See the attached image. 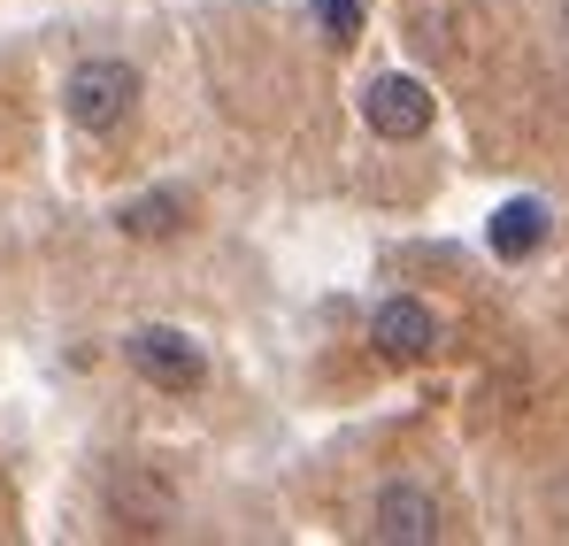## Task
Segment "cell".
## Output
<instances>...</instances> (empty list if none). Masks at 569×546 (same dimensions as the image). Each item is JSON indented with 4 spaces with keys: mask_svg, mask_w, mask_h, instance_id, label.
Returning a JSON list of instances; mask_svg holds the SVG:
<instances>
[{
    "mask_svg": "<svg viewBox=\"0 0 569 546\" xmlns=\"http://www.w3.org/2000/svg\"><path fill=\"white\" fill-rule=\"evenodd\" d=\"M547 200H500L492 208V224H485V239H492V255L500 262H523V255H539L547 247Z\"/></svg>",
    "mask_w": 569,
    "mask_h": 546,
    "instance_id": "8992f818",
    "label": "cell"
},
{
    "mask_svg": "<svg viewBox=\"0 0 569 546\" xmlns=\"http://www.w3.org/2000/svg\"><path fill=\"white\" fill-rule=\"evenodd\" d=\"M308 16L323 23V39H331V47H347V39L362 31V0H308Z\"/></svg>",
    "mask_w": 569,
    "mask_h": 546,
    "instance_id": "ba28073f",
    "label": "cell"
},
{
    "mask_svg": "<svg viewBox=\"0 0 569 546\" xmlns=\"http://www.w3.org/2000/svg\"><path fill=\"white\" fill-rule=\"evenodd\" d=\"M123 239H170L178 224H186V200L178 192H139V200H123Z\"/></svg>",
    "mask_w": 569,
    "mask_h": 546,
    "instance_id": "52a82bcc",
    "label": "cell"
},
{
    "mask_svg": "<svg viewBox=\"0 0 569 546\" xmlns=\"http://www.w3.org/2000/svg\"><path fill=\"white\" fill-rule=\"evenodd\" d=\"M131 100H139V70L116 62V54H86V62L70 70V86H62V116H70L78 131L108 139V131L131 116Z\"/></svg>",
    "mask_w": 569,
    "mask_h": 546,
    "instance_id": "6da1fadb",
    "label": "cell"
},
{
    "mask_svg": "<svg viewBox=\"0 0 569 546\" xmlns=\"http://www.w3.org/2000/svg\"><path fill=\"white\" fill-rule=\"evenodd\" d=\"M439 532H447V524H439L431 485H416V477L378 485V500H370V539H378V546H431Z\"/></svg>",
    "mask_w": 569,
    "mask_h": 546,
    "instance_id": "3957f363",
    "label": "cell"
},
{
    "mask_svg": "<svg viewBox=\"0 0 569 546\" xmlns=\"http://www.w3.org/2000/svg\"><path fill=\"white\" fill-rule=\"evenodd\" d=\"M562 16H569V0H562Z\"/></svg>",
    "mask_w": 569,
    "mask_h": 546,
    "instance_id": "9c48e42d",
    "label": "cell"
},
{
    "mask_svg": "<svg viewBox=\"0 0 569 546\" xmlns=\"http://www.w3.org/2000/svg\"><path fill=\"white\" fill-rule=\"evenodd\" d=\"M431 86L423 78H408V70H385L362 86V123L378 131V139H423L431 131Z\"/></svg>",
    "mask_w": 569,
    "mask_h": 546,
    "instance_id": "277c9868",
    "label": "cell"
},
{
    "mask_svg": "<svg viewBox=\"0 0 569 546\" xmlns=\"http://www.w3.org/2000/svg\"><path fill=\"white\" fill-rule=\"evenodd\" d=\"M123 363L139 369L147 385H162V393H192V385L208 377L200 339H186L178 324H139V331H123Z\"/></svg>",
    "mask_w": 569,
    "mask_h": 546,
    "instance_id": "7a4b0ae2",
    "label": "cell"
},
{
    "mask_svg": "<svg viewBox=\"0 0 569 546\" xmlns=\"http://www.w3.org/2000/svg\"><path fill=\"white\" fill-rule=\"evenodd\" d=\"M370 347H378L385 363H423V355L439 347V316H431L416 292H392L378 316H370Z\"/></svg>",
    "mask_w": 569,
    "mask_h": 546,
    "instance_id": "5b68a950",
    "label": "cell"
}]
</instances>
